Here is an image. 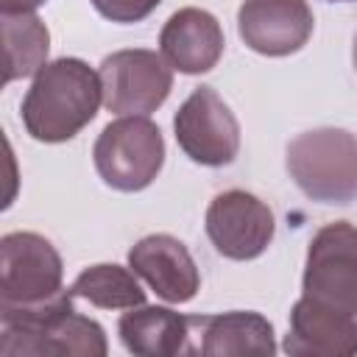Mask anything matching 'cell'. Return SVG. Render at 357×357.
<instances>
[{"label": "cell", "mask_w": 357, "mask_h": 357, "mask_svg": "<svg viewBox=\"0 0 357 357\" xmlns=\"http://www.w3.org/2000/svg\"><path fill=\"white\" fill-rule=\"evenodd\" d=\"M73 290L33 304L0 307L3 357H106L109 343L98 321L75 312Z\"/></svg>", "instance_id": "cell-1"}, {"label": "cell", "mask_w": 357, "mask_h": 357, "mask_svg": "<svg viewBox=\"0 0 357 357\" xmlns=\"http://www.w3.org/2000/svg\"><path fill=\"white\" fill-rule=\"evenodd\" d=\"M103 103L100 75L75 56L47 61L22 98V126L36 142H67Z\"/></svg>", "instance_id": "cell-2"}, {"label": "cell", "mask_w": 357, "mask_h": 357, "mask_svg": "<svg viewBox=\"0 0 357 357\" xmlns=\"http://www.w3.org/2000/svg\"><path fill=\"white\" fill-rule=\"evenodd\" d=\"M287 173L318 204L357 198V137L346 128H312L287 145Z\"/></svg>", "instance_id": "cell-3"}, {"label": "cell", "mask_w": 357, "mask_h": 357, "mask_svg": "<svg viewBox=\"0 0 357 357\" xmlns=\"http://www.w3.org/2000/svg\"><path fill=\"white\" fill-rule=\"evenodd\" d=\"M92 159L103 184L120 192H139L153 184L165 165V137L148 117L128 114L98 134Z\"/></svg>", "instance_id": "cell-4"}, {"label": "cell", "mask_w": 357, "mask_h": 357, "mask_svg": "<svg viewBox=\"0 0 357 357\" xmlns=\"http://www.w3.org/2000/svg\"><path fill=\"white\" fill-rule=\"evenodd\" d=\"M301 296L318 307L357 315V226L335 220L321 226L307 248Z\"/></svg>", "instance_id": "cell-5"}, {"label": "cell", "mask_w": 357, "mask_h": 357, "mask_svg": "<svg viewBox=\"0 0 357 357\" xmlns=\"http://www.w3.org/2000/svg\"><path fill=\"white\" fill-rule=\"evenodd\" d=\"M64 279L61 257L36 231L0 237V307H33L59 296Z\"/></svg>", "instance_id": "cell-6"}, {"label": "cell", "mask_w": 357, "mask_h": 357, "mask_svg": "<svg viewBox=\"0 0 357 357\" xmlns=\"http://www.w3.org/2000/svg\"><path fill=\"white\" fill-rule=\"evenodd\" d=\"M103 106L114 114H151L173 89V67L156 50L128 47L100 61Z\"/></svg>", "instance_id": "cell-7"}, {"label": "cell", "mask_w": 357, "mask_h": 357, "mask_svg": "<svg viewBox=\"0 0 357 357\" xmlns=\"http://www.w3.org/2000/svg\"><path fill=\"white\" fill-rule=\"evenodd\" d=\"M178 148L206 167L231 165L240 151V123L212 86H198L173 117Z\"/></svg>", "instance_id": "cell-8"}, {"label": "cell", "mask_w": 357, "mask_h": 357, "mask_svg": "<svg viewBox=\"0 0 357 357\" xmlns=\"http://www.w3.org/2000/svg\"><path fill=\"white\" fill-rule=\"evenodd\" d=\"M273 231L271 206L245 190H226L206 206V237L226 259H257L271 245Z\"/></svg>", "instance_id": "cell-9"}, {"label": "cell", "mask_w": 357, "mask_h": 357, "mask_svg": "<svg viewBox=\"0 0 357 357\" xmlns=\"http://www.w3.org/2000/svg\"><path fill=\"white\" fill-rule=\"evenodd\" d=\"M315 28L307 0H243L237 11L240 39L259 56L298 53Z\"/></svg>", "instance_id": "cell-10"}, {"label": "cell", "mask_w": 357, "mask_h": 357, "mask_svg": "<svg viewBox=\"0 0 357 357\" xmlns=\"http://www.w3.org/2000/svg\"><path fill=\"white\" fill-rule=\"evenodd\" d=\"M128 268L167 304H184L201 287L192 254L173 234H148L137 240L128 251Z\"/></svg>", "instance_id": "cell-11"}, {"label": "cell", "mask_w": 357, "mask_h": 357, "mask_svg": "<svg viewBox=\"0 0 357 357\" xmlns=\"http://www.w3.org/2000/svg\"><path fill=\"white\" fill-rule=\"evenodd\" d=\"M223 28L215 14L187 6L170 14L159 33V50L167 64L184 75L209 73L223 56Z\"/></svg>", "instance_id": "cell-12"}, {"label": "cell", "mask_w": 357, "mask_h": 357, "mask_svg": "<svg viewBox=\"0 0 357 357\" xmlns=\"http://www.w3.org/2000/svg\"><path fill=\"white\" fill-rule=\"evenodd\" d=\"M282 349L296 357H351L357 354V315L318 307L301 296L290 310Z\"/></svg>", "instance_id": "cell-13"}, {"label": "cell", "mask_w": 357, "mask_h": 357, "mask_svg": "<svg viewBox=\"0 0 357 357\" xmlns=\"http://www.w3.org/2000/svg\"><path fill=\"white\" fill-rule=\"evenodd\" d=\"M192 318L173 312L170 307H131L117 321V335L126 351L137 357H178L195 354Z\"/></svg>", "instance_id": "cell-14"}, {"label": "cell", "mask_w": 357, "mask_h": 357, "mask_svg": "<svg viewBox=\"0 0 357 357\" xmlns=\"http://www.w3.org/2000/svg\"><path fill=\"white\" fill-rule=\"evenodd\" d=\"M195 354L206 357H271L276 354L273 326L265 315L251 310H231L220 315L195 318Z\"/></svg>", "instance_id": "cell-15"}, {"label": "cell", "mask_w": 357, "mask_h": 357, "mask_svg": "<svg viewBox=\"0 0 357 357\" xmlns=\"http://www.w3.org/2000/svg\"><path fill=\"white\" fill-rule=\"evenodd\" d=\"M3 42H6V75H3L6 84L36 75L47 64L50 33L47 25L33 11H3Z\"/></svg>", "instance_id": "cell-16"}, {"label": "cell", "mask_w": 357, "mask_h": 357, "mask_svg": "<svg viewBox=\"0 0 357 357\" xmlns=\"http://www.w3.org/2000/svg\"><path fill=\"white\" fill-rule=\"evenodd\" d=\"M73 296L84 298L100 310H131L145 304V290L137 282V273L123 265H89L73 282Z\"/></svg>", "instance_id": "cell-17"}, {"label": "cell", "mask_w": 357, "mask_h": 357, "mask_svg": "<svg viewBox=\"0 0 357 357\" xmlns=\"http://www.w3.org/2000/svg\"><path fill=\"white\" fill-rule=\"evenodd\" d=\"M89 3L100 17L120 25H131V22H142L162 0H89Z\"/></svg>", "instance_id": "cell-18"}, {"label": "cell", "mask_w": 357, "mask_h": 357, "mask_svg": "<svg viewBox=\"0 0 357 357\" xmlns=\"http://www.w3.org/2000/svg\"><path fill=\"white\" fill-rule=\"evenodd\" d=\"M42 3H47V0H0L3 11H33Z\"/></svg>", "instance_id": "cell-19"}, {"label": "cell", "mask_w": 357, "mask_h": 357, "mask_svg": "<svg viewBox=\"0 0 357 357\" xmlns=\"http://www.w3.org/2000/svg\"><path fill=\"white\" fill-rule=\"evenodd\" d=\"M351 64L357 70V33H354V45H351Z\"/></svg>", "instance_id": "cell-20"}, {"label": "cell", "mask_w": 357, "mask_h": 357, "mask_svg": "<svg viewBox=\"0 0 357 357\" xmlns=\"http://www.w3.org/2000/svg\"><path fill=\"white\" fill-rule=\"evenodd\" d=\"M329 3H349V0H329Z\"/></svg>", "instance_id": "cell-21"}]
</instances>
